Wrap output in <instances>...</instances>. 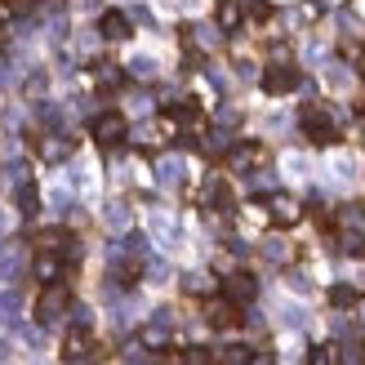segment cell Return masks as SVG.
<instances>
[{
  "label": "cell",
  "instance_id": "cell-22",
  "mask_svg": "<svg viewBox=\"0 0 365 365\" xmlns=\"http://www.w3.org/2000/svg\"><path fill=\"white\" fill-rule=\"evenodd\" d=\"M250 352H254V348H241V343H236V348H227V352H223V365H245V361H250Z\"/></svg>",
  "mask_w": 365,
  "mask_h": 365
},
{
  "label": "cell",
  "instance_id": "cell-1",
  "mask_svg": "<svg viewBox=\"0 0 365 365\" xmlns=\"http://www.w3.org/2000/svg\"><path fill=\"white\" fill-rule=\"evenodd\" d=\"M303 138L312 143V148H330V143H339V125L330 120V112H325L321 103L303 107Z\"/></svg>",
  "mask_w": 365,
  "mask_h": 365
},
{
  "label": "cell",
  "instance_id": "cell-17",
  "mask_svg": "<svg viewBox=\"0 0 365 365\" xmlns=\"http://www.w3.org/2000/svg\"><path fill=\"white\" fill-rule=\"evenodd\" d=\"M94 81H98V89H116V85L125 81V71H120L116 63H98V67H94Z\"/></svg>",
  "mask_w": 365,
  "mask_h": 365
},
{
  "label": "cell",
  "instance_id": "cell-25",
  "mask_svg": "<svg viewBox=\"0 0 365 365\" xmlns=\"http://www.w3.org/2000/svg\"><path fill=\"white\" fill-rule=\"evenodd\" d=\"M245 365H277V356H272V352H250Z\"/></svg>",
  "mask_w": 365,
  "mask_h": 365
},
{
  "label": "cell",
  "instance_id": "cell-15",
  "mask_svg": "<svg viewBox=\"0 0 365 365\" xmlns=\"http://www.w3.org/2000/svg\"><path fill=\"white\" fill-rule=\"evenodd\" d=\"M14 205H18V214H23V218H31L36 210H41V196H36V182H23V187L14 192Z\"/></svg>",
  "mask_w": 365,
  "mask_h": 365
},
{
  "label": "cell",
  "instance_id": "cell-7",
  "mask_svg": "<svg viewBox=\"0 0 365 365\" xmlns=\"http://www.w3.org/2000/svg\"><path fill=\"white\" fill-rule=\"evenodd\" d=\"M254 294H259V281H254L250 272H232V277L223 281V299H232L236 307H245V303H254Z\"/></svg>",
  "mask_w": 365,
  "mask_h": 365
},
{
  "label": "cell",
  "instance_id": "cell-23",
  "mask_svg": "<svg viewBox=\"0 0 365 365\" xmlns=\"http://www.w3.org/2000/svg\"><path fill=\"white\" fill-rule=\"evenodd\" d=\"M41 152H45L49 160H58V156H67V152H71V143H45Z\"/></svg>",
  "mask_w": 365,
  "mask_h": 365
},
{
  "label": "cell",
  "instance_id": "cell-10",
  "mask_svg": "<svg viewBox=\"0 0 365 365\" xmlns=\"http://www.w3.org/2000/svg\"><path fill=\"white\" fill-rule=\"evenodd\" d=\"M63 267H67V259H63V254H53V250H41V254H36V281H63Z\"/></svg>",
  "mask_w": 365,
  "mask_h": 365
},
{
  "label": "cell",
  "instance_id": "cell-24",
  "mask_svg": "<svg viewBox=\"0 0 365 365\" xmlns=\"http://www.w3.org/2000/svg\"><path fill=\"white\" fill-rule=\"evenodd\" d=\"M5 9H9V14H31L36 0H5Z\"/></svg>",
  "mask_w": 365,
  "mask_h": 365
},
{
  "label": "cell",
  "instance_id": "cell-14",
  "mask_svg": "<svg viewBox=\"0 0 365 365\" xmlns=\"http://www.w3.org/2000/svg\"><path fill=\"white\" fill-rule=\"evenodd\" d=\"M89 352V325L81 321L76 330H71L67 339H63V361H71V356H85Z\"/></svg>",
  "mask_w": 365,
  "mask_h": 365
},
{
  "label": "cell",
  "instance_id": "cell-16",
  "mask_svg": "<svg viewBox=\"0 0 365 365\" xmlns=\"http://www.w3.org/2000/svg\"><path fill=\"white\" fill-rule=\"evenodd\" d=\"M174 361L178 365H218V352H210V348H182Z\"/></svg>",
  "mask_w": 365,
  "mask_h": 365
},
{
  "label": "cell",
  "instance_id": "cell-27",
  "mask_svg": "<svg viewBox=\"0 0 365 365\" xmlns=\"http://www.w3.org/2000/svg\"><path fill=\"white\" fill-rule=\"evenodd\" d=\"M0 31H5V23H0Z\"/></svg>",
  "mask_w": 365,
  "mask_h": 365
},
{
  "label": "cell",
  "instance_id": "cell-21",
  "mask_svg": "<svg viewBox=\"0 0 365 365\" xmlns=\"http://www.w3.org/2000/svg\"><path fill=\"white\" fill-rule=\"evenodd\" d=\"M245 14L254 18V23H267V18H272V5H267V0H245Z\"/></svg>",
  "mask_w": 365,
  "mask_h": 365
},
{
  "label": "cell",
  "instance_id": "cell-26",
  "mask_svg": "<svg viewBox=\"0 0 365 365\" xmlns=\"http://www.w3.org/2000/svg\"><path fill=\"white\" fill-rule=\"evenodd\" d=\"M356 71H361V76H365V49L356 53Z\"/></svg>",
  "mask_w": 365,
  "mask_h": 365
},
{
  "label": "cell",
  "instance_id": "cell-8",
  "mask_svg": "<svg viewBox=\"0 0 365 365\" xmlns=\"http://www.w3.org/2000/svg\"><path fill=\"white\" fill-rule=\"evenodd\" d=\"M263 160H267L263 143H236V148L227 152V165H232L236 174H245V170H254V165H263Z\"/></svg>",
  "mask_w": 365,
  "mask_h": 365
},
{
  "label": "cell",
  "instance_id": "cell-4",
  "mask_svg": "<svg viewBox=\"0 0 365 365\" xmlns=\"http://www.w3.org/2000/svg\"><path fill=\"white\" fill-rule=\"evenodd\" d=\"M125 134H130V120H125L120 112H103L94 120V143H98V148H116Z\"/></svg>",
  "mask_w": 365,
  "mask_h": 365
},
{
  "label": "cell",
  "instance_id": "cell-11",
  "mask_svg": "<svg viewBox=\"0 0 365 365\" xmlns=\"http://www.w3.org/2000/svg\"><path fill=\"white\" fill-rule=\"evenodd\" d=\"M241 18H245V5H241V0H218V5H214L218 31H236V27H241Z\"/></svg>",
  "mask_w": 365,
  "mask_h": 365
},
{
  "label": "cell",
  "instance_id": "cell-12",
  "mask_svg": "<svg viewBox=\"0 0 365 365\" xmlns=\"http://www.w3.org/2000/svg\"><path fill=\"white\" fill-rule=\"evenodd\" d=\"M98 31H103V41H125V36H130V14L107 9V14L98 18Z\"/></svg>",
  "mask_w": 365,
  "mask_h": 365
},
{
  "label": "cell",
  "instance_id": "cell-19",
  "mask_svg": "<svg viewBox=\"0 0 365 365\" xmlns=\"http://www.w3.org/2000/svg\"><path fill=\"white\" fill-rule=\"evenodd\" d=\"M343 254H352V259H365V236H361V232H343Z\"/></svg>",
  "mask_w": 365,
  "mask_h": 365
},
{
  "label": "cell",
  "instance_id": "cell-20",
  "mask_svg": "<svg viewBox=\"0 0 365 365\" xmlns=\"http://www.w3.org/2000/svg\"><path fill=\"white\" fill-rule=\"evenodd\" d=\"M330 303H334V307H356V289H352V285H334V289H330Z\"/></svg>",
  "mask_w": 365,
  "mask_h": 365
},
{
  "label": "cell",
  "instance_id": "cell-18",
  "mask_svg": "<svg viewBox=\"0 0 365 365\" xmlns=\"http://www.w3.org/2000/svg\"><path fill=\"white\" fill-rule=\"evenodd\" d=\"M307 365H339V352L330 348V343H317V348L307 352Z\"/></svg>",
  "mask_w": 365,
  "mask_h": 365
},
{
  "label": "cell",
  "instance_id": "cell-3",
  "mask_svg": "<svg viewBox=\"0 0 365 365\" xmlns=\"http://www.w3.org/2000/svg\"><path fill=\"white\" fill-rule=\"evenodd\" d=\"M299 67H289V63H272L267 71H263V94H272V98H281V94H294L299 89Z\"/></svg>",
  "mask_w": 365,
  "mask_h": 365
},
{
  "label": "cell",
  "instance_id": "cell-6",
  "mask_svg": "<svg viewBox=\"0 0 365 365\" xmlns=\"http://www.w3.org/2000/svg\"><path fill=\"white\" fill-rule=\"evenodd\" d=\"M205 321H210V330H236L245 317H241V307H236L232 299H214L205 307Z\"/></svg>",
  "mask_w": 365,
  "mask_h": 365
},
{
  "label": "cell",
  "instance_id": "cell-5",
  "mask_svg": "<svg viewBox=\"0 0 365 365\" xmlns=\"http://www.w3.org/2000/svg\"><path fill=\"white\" fill-rule=\"evenodd\" d=\"M160 120L165 125H182V130H200V125H205V112H200L196 103H170V107H160Z\"/></svg>",
  "mask_w": 365,
  "mask_h": 365
},
{
  "label": "cell",
  "instance_id": "cell-9",
  "mask_svg": "<svg viewBox=\"0 0 365 365\" xmlns=\"http://www.w3.org/2000/svg\"><path fill=\"white\" fill-rule=\"evenodd\" d=\"M267 210H272V223H277V227H294L299 218H303V210H299V200H294V196H285V192H277V196H267Z\"/></svg>",
  "mask_w": 365,
  "mask_h": 365
},
{
  "label": "cell",
  "instance_id": "cell-13",
  "mask_svg": "<svg viewBox=\"0 0 365 365\" xmlns=\"http://www.w3.org/2000/svg\"><path fill=\"white\" fill-rule=\"evenodd\" d=\"M200 196H205V205L223 210V214L236 205V196H232V187H227V178H210V182H205V192H200Z\"/></svg>",
  "mask_w": 365,
  "mask_h": 365
},
{
  "label": "cell",
  "instance_id": "cell-2",
  "mask_svg": "<svg viewBox=\"0 0 365 365\" xmlns=\"http://www.w3.org/2000/svg\"><path fill=\"white\" fill-rule=\"evenodd\" d=\"M71 307V285H63V281H49L45 289H41V299H36V321L41 325H53L63 312Z\"/></svg>",
  "mask_w": 365,
  "mask_h": 365
}]
</instances>
